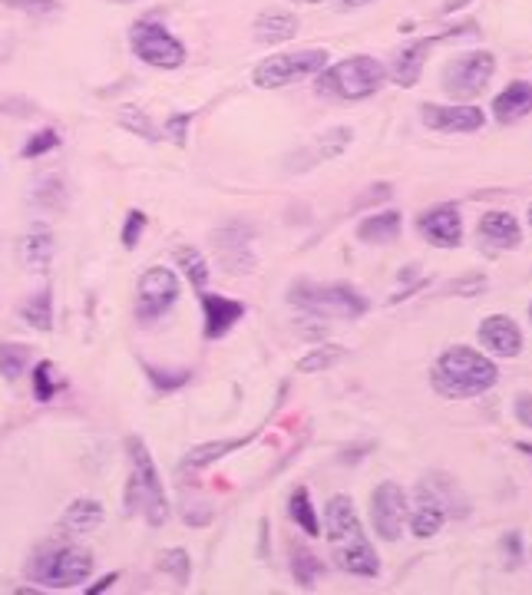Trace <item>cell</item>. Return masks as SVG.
I'll use <instances>...</instances> for the list:
<instances>
[{
	"mask_svg": "<svg viewBox=\"0 0 532 595\" xmlns=\"http://www.w3.org/2000/svg\"><path fill=\"white\" fill-rule=\"evenodd\" d=\"M126 453L133 460V476L126 483V513H143L146 523L162 526L169 519V500L166 490H162L156 463H152V453L139 437L126 440Z\"/></svg>",
	"mask_w": 532,
	"mask_h": 595,
	"instance_id": "obj_3",
	"label": "cell"
},
{
	"mask_svg": "<svg viewBox=\"0 0 532 595\" xmlns=\"http://www.w3.org/2000/svg\"><path fill=\"white\" fill-rule=\"evenodd\" d=\"M179 301V278L169 268H149L136 288V318L156 321Z\"/></svg>",
	"mask_w": 532,
	"mask_h": 595,
	"instance_id": "obj_10",
	"label": "cell"
},
{
	"mask_svg": "<svg viewBox=\"0 0 532 595\" xmlns=\"http://www.w3.org/2000/svg\"><path fill=\"white\" fill-rule=\"evenodd\" d=\"M113 582H116V572H110V576H103L100 582H96V586H90V589H86V592H90V595H96V592H103V589H110V586H113Z\"/></svg>",
	"mask_w": 532,
	"mask_h": 595,
	"instance_id": "obj_45",
	"label": "cell"
},
{
	"mask_svg": "<svg viewBox=\"0 0 532 595\" xmlns=\"http://www.w3.org/2000/svg\"><path fill=\"white\" fill-rule=\"evenodd\" d=\"M480 238L490 248H516L519 242H523V229H519V222H516V215H509V212H486L483 219H480Z\"/></svg>",
	"mask_w": 532,
	"mask_h": 595,
	"instance_id": "obj_22",
	"label": "cell"
},
{
	"mask_svg": "<svg viewBox=\"0 0 532 595\" xmlns=\"http://www.w3.org/2000/svg\"><path fill=\"white\" fill-rule=\"evenodd\" d=\"M53 235L50 229H43V225H37V229H30L24 238H20V262H24L27 272H47L50 262H53Z\"/></svg>",
	"mask_w": 532,
	"mask_h": 595,
	"instance_id": "obj_23",
	"label": "cell"
},
{
	"mask_svg": "<svg viewBox=\"0 0 532 595\" xmlns=\"http://www.w3.org/2000/svg\"><path fill=\"white\" fill-rule=\"evenodd\" d=\"M463 34H476V24H460L456 30H447V34H440V37L414 40L410 47H404V50H400L397 57H394V67H390V80H394L397 86H404V90H410V86H417L420 73H423V63H427L433 43H440V40H447V37H463Z\"/></svg>",
	"mask_w": 532,
	"mask_h": 595,
	"instance_id": "obj_13",
	"label": "cell"
},
{
	"mask_svg": "<svg viewBox=\"0 0 532 595\" xmlns=\"http://www.w3.org/2000/svg\"><path fill=\"white\" fill-rule=\"evenodd\" d=\"M103 506L90 500V496H83V500H73L67 510L60 516V526L67 529V533H93V529L103 526Z\"/></svg>",
	"mask_w": 532,
	"mask_h": 595,
	"instance_id": "obj_25",
	"label": "cell"
},
{
	"mask_svg": "<svg viewBox=\"0 0 532 595\" xmlns=\"http://www.w3.org/2000/svg\"><path fill=\"white\" fill-rule=\"evenodd\" d=\"M288 513H291V519H295V523H298L301 533H308L311 539H314V536H321L318 513H314V506H311V493L304 490V486H295V490H291Z\"/></svg>",
	"mask_w": 532,
	"mask_h": 595,
	"instance_id": "obj_27",
	"label": "cell"
},
{
	"mask_svg": "<svg viewBox=\"0 0 532 595\" xmlns=\"http://www.w3.org/2000/svg\"><path fill=\"white\" fill-rule=\"evenodd\" d=\"M324 529H328V543L338 569L357 579H374L380 572V559L374 553L371 539H367L351 496H331L328 513H324Z\"/></svg>",
	"mask_w": 532,
	"mask_h": 595,
	"instance_id": "obj_1",
	"label": "cell"
},
{
	"mask_svg": "<svg viewBox=\"0 0 532 595\" xmlns=\"http://www.w3.org/2000/svg\"><path fill=\"white\" fill-rule=\"evenodd\" d=\"M189 123H192V113H182V116H169L166 119V136L172 139L176 146H186V133H189Z\"/></svg>",
	"mask_w": 532,
	"mask_h": 595,
	"instance_id": "obj_41",
	"label": "cell"
},
{
	"mask_svg": "<svg viewBox=\"0 0 532 595\" xmlns=\"http://www.w3.org/2000/svg\"><path fill=\"white\" fill-rule=\"evenodd\" d=\"M245 443H252V434H248V437H238V440H212V443H202V447H192V450L186 453V457H182L179 473H182V476H192L195 470L212 467L215 460L228 457V453L238 450V447H245Z\"/></svg>",
	"mask_w": 532,
	"mask_h": 595,
	"instance_id": "obj_24",
	"label": "cell"
},
{
	"mask_svg": "<svg viewBox=\"0 0 532 595\" xmlns=\"http://www.w3.org/2000/svg\"><path fill=\"white\" fill-rule=\"evenodd\" d=\"M529 318H532V308H529Z\"/></svg>",
	"mask_w": 532,
	"mask_h": 595,
	"instance_id": "obj_52",
	"label": "cell"
},
{
	"mask_svg": "<svg viewBox=\"0 0 532 595\" xmlns=\"http://www.w3.org/2000/svg\"><path fill=\"white\" fill-rule=\"evenodd\" d=\"M143 229H146V212L129 209L126 225H123V245H126V248H136V245H139V235H143Z\"/></svg>",
	"mask_w": 532,
	"mask_h": 595,
	"instance_id": "obj_39",
	"label": "cell"
},
{
	"mask_svg": "<svg viewBox=\"0 0 532 595\" xmlns=\"http://www.w3.org/2000/svg\"><path fill=\"white\" fill-rule=\"evenodd\" d=\"M344 357V348H338V344H318L311 354H304L301 361H298V371L301 374H314V371H328V367H334Z\"/></svg>",
	"mask_w": 532,
	"mask_h": 595,
	"instance_id": "obj_33",
	"label": "cell"
},
{
	"mask_svg": "<svg viewBox=\"0 0 532 595\" xmlns=\"http://www.w3.org/2000/svg\"><path fill=\"white\" fill-rule=\"evenodd\" d=\"M529 113H532V83H526V80H513L493 100V116H496V123H503V126L519 123V119Z\"/></svg>",
	"mask_w": 532,
	"mask_h": 595,
	"instance_id": "obj_20",
	"label": "cell"
},
{
	"mask_svg": "<svg viewBox=\"0 0 532 595\" xmlns=\"http://www.w3.org/2000/svg\"><path fill=\"white\" fill-rule=\"evenodd\" d=\"M34 394H37V400H53V394H57V381H53V364L50 361H40L37 367H34Z\"/></svg>",
	"mask_w": 532,
	"mask_h": 595,
	"instance_id": "obj_38",
	"label": "cell"
},
{
	"mask_svg": "<svg viewBox=\"0 0 532 595\" xmlns=\"http://www.w3.org/2000/svg\"><path fill=\"white\" fill-rule=\"evenodd\" d=\"M159 569L169 572L176 582H189V556L186 549H169V553L159 556Z\"/></svg>",
	"mask_w": 532,
	"mask_h": 595,
	"instance_id": "obj_36",
	"label": "cell"
},
{
	"mask_svg": "<svg viewBox=\"0 0 532 595\" xmlns=\"http://www.w3.org/2000/svg\"><path fill=\"white\" fill-rule=\"evenodd\" d=\"M34 202L40 205V209L60 212L63 205H67V186H63V179H57V176L43 179L37 186V192H34Z\"/></svg>",
	"mask_w": 532,
	"mask_h": 595,
	"instance_id": "obj_34",
	"label": "cell"
},
{
	"mask_svg": "<svg viewBox=\"0 0 532 595\" xmlns=\"http://www.w3.org/2000/svg\"><path fill=\"white\" fill-rule=\"evenodd\" d=\"M324 67H328V50H321V47L275 53V57H268L255 67V83L262 86V90H278V86L318 77Z\"/></svg>",
	"mask_w": 532,
	"mask_h": 595,
	"instance_id": "obj_7",
	"label": "cell"
},
{
	"mask_svg": "<svg viewBox=\"0 0 532 595\" xmlns=\"http://www.w3.org/2000/svg\"><path fill=\"white\" fill-rule=\"evenodd\" d=\"M176 262H179L182 272H186L189 285L202 295L205 285H209V265H205L199 248H176Z\"/></svg>",
	"mask_w": 532,
	"mask_h": 595,
	"instance_id": "obj_29",
	"label": "cell"
},
{
	"mask_svg": "<svg viewBox=\"0 0 532 595\" xmlns=\"http://www.w3.org/2000/svg\"><path fill=\"white\" fill-rule=\"evenodd\" d=\"M116 123L126 126V133H136V136L149 139V143H156V139H159L156 123H152V119L139 110V106H123V110L116 113Z\"/></svg>",
	"mask_w": 532,
	"mask_h": 595,
	"instance_id": "obj_32",
	"label": "cell"
},
{
	"mask_svg": "<svg viewBox=\"0 0 532 595\" xmlns=\"http://www.w3.org/2000/svg\"><path fill=\"white\" fill-rule=\"evenodd\" d=\"M371 519H374V529L380 539L397 543L400 533H404V523H407V493L390 480L380 483L371 496Z\"/></svg>",
	"mask_w": 532,
	"mask_h": 595,
	"instance_id": "obj_11",
	"label": "cell"
},
{
	"mask_svg": "<svg viewBox=\"0 0 532 595\" xmlns=\"http://www.w3.org/2000/svg\"><path fill=\"white\" fill-rule=\"evenodd\" d=\"M384 83H387V70L384 63L374 57H351L318 73V93L334 96V100H344V103L367 100V96H374Z\"/></svg>",
	"mask_w": 532,
	"mask_h": 595,
	"instance_id": "obj_4",
	"label": "cell"
},
{
	"mask_svg": "<svg viewBox=\"0 0 532 595\" xmlns=\"http://www.w3.org/2000/svg\"><path fill=\"white\" fill-rule=\"evenodd\" d=\"M351 139H354V129L351 126H338V129H328V133H321L314 143L308 146H301L298 153H291L288 156V169L291 172H308L314 166H321V162H328V159H338L347 146H351Z\"/></svg>",
	"mask_w": 532,
	"mask_h": 595,
	"instance_id": "obj_15",
	"label": "cell"
},
{
	"mask_svg": "<svg viewBox=\"0 0 532 595\" xmlns=\"http://www.w3.org/2000/svg\"><path fill=\"white\" fill-rule=\"evenodd\" d=\"M499 381L496 364L486 354L473 351V348H450L437 357L430 371V384L433 391L450 397V400H463V397H480Z\"/></svg>",
	"mask_w": 532,
	"mask_h": 595,
	"instance_id": "obj_2",
	"label": "cell"
},
{
	"mask_svg": "<svg viewBox=\"0 0 532 595\" xmlns=\"http://www.w3.org/2000/svg\"><path fill=\"white\" fill-rule=\"evenodd\" d=\"M519 450H523L526 457H532V447H529V443H519Z\"/></svg>",
	"mask_w": 532,
	"mask_h": 595,
	"instance_id": "obj_48",
	"label": "cell"
},
{
	"mask_svg": "<svg viewBox=\"0 0 532 595\" xmlns=\"http://www.w3.org/2000/svg\"><path fill=\"white\" fill-rule=\"evenodd\" d=\"M516 420L523 427H532V394H523L516 400Z\"/></svg>",
	"mask_w": 532,
	"mask_h": 595,
	"instance_id": "obj_43",
	"label": "cell"
},
{
	"mask_svg": "<svg viewBox=\"0 0 532 595\" xmlns=\"http://www.w3.org/2000/svg\"><path fill=\"white\" fill-rule=\"evenodd\" d=\"M93 556L83 546H47L27 562V579L43 589H73L90 579Z\"/></svg>",
	"mask_w": 532,
	"mask_h": 595,
	"instance_id": "obj_5",
	"label": "cell"
},
{
	"mask_svg": "<svg viewBox=\"0 0 532 595\" xmlns=\"http://www.w3.org/2000/svg\"><path fill=\"white\" fill-rule=\"evenodd\" d=\"M321 572H324V566L318 562V556L308 553L304 546L291 549V576H295V582H298L301 589H311L314 582H318Z\"/></svg>",
	"mask_w": 532,
	"mask_h": 595,
	"instance_id": "obj_30",
	"label": "cell"
},
{
	"mask_svg": "<svg viewBox=\"0 0 532 595\" xmlns=\"http://www.w3.org/2000/svg\"><path fill=\"white\" fill-rule=\"evenodd\" d=\"M146 377L159 394H172V391H179L192 374L186 371V367H182V371H169V367H146Z\"/></svg>",
	"mask_w": 532,
	"mask_h": 595,
	"instance_id": "obj_35",
	"label": "cell"
},
{
	"mask_svg": "<svg viewBox=\"0 0 532 595\" xmlns=\"http://www.w3.org/2000/svg\"><path fill=\"white\" fill-rule=\"evenodd\" d=\"M27 364H30V348H27V344H17V341L0 344V377L17 381V377L27 371Z\"/></svg>",
	"mask_w": 532,
	"mask_h": 595,
	"instance_id": "obj_31",
	"label": "cell"
},
{
	"mask_svg": "<svg viewBox=\"0 0 532 595\" xmlns=\"http://www.w3.org/2000/svg\"><path fill=\"white\" fill-rule=\"evenodd\" d=\"M4 4L14 7V10H24V14H30V17H47L60 7L57 0H4Z\"/></svg>",
	"mask_w": 532,
	"mask_h": 595,
	"instance_id": "obj_40",
	"label": "cell"
},
{
	"mask_svg": "<svg viewBox=\"0 0 532 595\" xmlns=\"http://www.w3.org/2000/svg\"><path fill=\"white\" fill-rule=\"evenodd\" d=\"M400 225H404L400 212H394V209L377 212V215H371V219H364L361 225H357V238H361V242H371V245H387L400 235Z\"/></svg>",
	"mask_w": 532,
	"mask_h": 595,
	"instance_id": "obj_26",
	"label": "cell"
},
{
	"mask_svg": "<svg viewBox=\"0 0 532 595\" xmlns=\"http://www.w3.org/2000/svg\"><path fill=\"white\" fill-rule=\"evenodd\" d=\"M113 4H133V0H113Z\"/></svg>",
	"mask_w": 532,
	"mask_h": 595,
	"instance_id": "obj_50",
	"label": "cell"
},
{
	"mask_svg": "<svg viewBox=\"0 0 532 595\" xmlns=\"http://www.w3.org/2000/svg\"><path fill=\"white\" fill-rule=\"evenodd\" d=\"M420 119L430 129H437V133H476L486 123L480 106H440V103H423Z\"/></svg>",
	"mask_w": 532,
	"mask_h": 595,
	"instance_id": "obj_16",
	"label": "cell"
},
{
	"mask_svg": "<svg viewBox=\"0 0 532 595\" xmlns=\"http://www.w3.org/2000/svg\"><path fill=\"white\" fill-rule=\"evenodd\" d=\"M529 225H532V205H529Z\"/></svg>",
	"mask_w": 532,
	"mask_h": 595,
	"instance_id": "obj_51",
	"label": "cell"
},
{
	"mask_svg": "<svg viewBox=\"0 0 532 595\" xmlns=\"http://www.w3.org/2000/svg\"><path fill=\"white\" fill-rule=\"evenodd\" d=\"M20 315H24V321L30 324V328L50 331L53 328V291L43 288L34 298H27L24 308H20Z\"/></svg>",
	"mask_w": 532,
	"mask_h": 595,
	"instance_id": "obj_28",
	"label": "cell"
},
{
	"mask_svg": "<svg viewBox=\"0 0 532 595\" xmlns=\"http://www.w3.org/2000/svg\"><path fill=\"white\" fill-rule=\"evenodd\" d=\"M493 73H496V57L490 50L463 53V57H456L443 67V90L453 100H473V96H480L490 86Z\"/></svg>",
	"mask_w": 532,
	"mask_h": 595,
	"instance_id": "obj_9",
	"label": "cell"
},
{
	"mask_svg": "<svg viewBox=\"0 0 532 595\" xmlns=\"http://www.w3.org/2000/svg\"><path fill=\"white\" fill-rule=\"evenodd\" d=\"M367 4H374V0H341L344 10H357V7H367Z\"/></svg>",
	"mask_w": 532,
	"mask_h": 595,
	"instance_id": "obj_47",
	"label": "cell"
},
{
	"mask_svg": "<svg viewBox=\"0 0 532 595\" xmlns=\"http://www.w3.org/2000/svg\"><path fill=\"white\" fill-rule=\"evenodd\" d=\"M483 288H486V278L483 275H466V278H456L450 291L453 295H483Z\"/></svg>",
	"mask_w": 532,
	"mask_h": 595,
	"instance_id": "obj_42",
	"label": "cell"
},
{
	"mask_svg": "<svg viewBox=\"0 0 532 595\" xmlns=\"http://www.w3.org/2000/svg\"><path fill=\"white\" fill-rule=\"evenodd\" d=\"M298 34V17L291 14V10H262V14L255 17V40L265 43V47H278V43H285Z\"/></svg>",
	"mask_w": 532,
	"mask_h": 595,
	"instance_id": "obj_21",
	"label": "cell"
},
{
	"mask_svg": "<svg viewBox=\"0 0 532 595\" xmlns=\"http://www.w3.org/2000/svg\"><path fill=\"white\" fill-rule=\"evenodd\" d=\"M298 4H321V0H298Z\"/></svg>",
	"mask_w": 532,
	"mask_h": 595,
	"instance_id": "obj_49",
	"label": "cell"
},
{
	"mask_svg": "<svg viewBox=\"0 0 532 595\" xmlns=\"http://www.w3.org/2000/svg\"><path fill=\"white\" fill-rule=\"evenodd\" d=\"M480 344L496 357H516L523 351V331L506 315H490L480 324Z\"/></svg>",
	"mask_w": 532,
	"mask_h": 595,
	"instance_id": "obj_17",
	"label": "cell"
},
{
	"mask_svg": "<svg viewBox=\"0 0 532 595\" xmlns=\"http://www.w3.org/2000/svg\"><path fill=\"white\" fill-rule=\"evenodd\" d=\"M252 242H255V229L245 222H232L225 225V229L215 232V252H219L225 272L232 275H248L255 268V252H252Z\"/></svg>",
	"mask_w": 532,
	"mask_h": 595,
	"instance_id": "obj_12",
	"label": "cell"
},
{
	"mask_svg": "<svg viewBox=\"0 0 532 595\" xmlns=\"http://www.w3.org/2000/svg\"><path fill=\"white\" fill-rule=\"evenodd\" d=\"M129 47L143 63L156 70H176L186 63V47L182 40H176L166 27L156 24V20H136L133 30H129Z\"/></svg>",
	"mask_w": 532,
	"mask_h": 595,
	"instance_id": "obj_8",
	"label": "cell"
},
{
	"mask_svg": "<svg viewBox=\"0 0 532 595\" xmlns=\"http://www.w3.org/2000/svg\"><path fill=\"white\" fill-rule=\"evenodd\" d=\"M466 4H470V0H447V4L440 7V14L447 17V14H453V10H463Z\"/></svg>",
	"mask_w": 532,
	"mask_h": 595,
	"instance_id": "obj_46",
	"label": "cell"
},
{
	"mask_svg": "<svg viewBox=\"0 0 532 595\" xmlns=\"http://www.w3.org/2000/svg\"><path fill=\"white\" fill-rule=\"evenodd\" d=\"M199 301H202V311H205V338H209V341H219L222 334L232 331L238 324V318L245 315L242 301L212 295V291H202Z\"/></svg>",
	"mask_w": 532,
	"mask_h": 595,
	"instance_id": "obj_18",
	"label": "cell"
},
{
	"mask_svg": "<svg viewBox=\"0 0 532 595\" xmlns=\"http://www.w3.org/2000/svg\"><path fill=\"white\" fill-rule=\"evenodd\" d=\"M291 301L308 311L311 318H357L367 311V298L357 295L351 285H308V281H298L291 288Z\"/></svg>",
	"mask_w": 532,
	"mask_h": 595,
	"instance_id": "obj_6",
	"label": "cell"
},
{
	"mask_svg": "<svg viewBox=\"0 0 532 595\" xmlns=\"http://www.w3.org/2000/svg\"><path fill=\"white\" fill-rule=\"evenodd\" d=\"M387 196H390V186L387 182H377V189H371L367 196L357 199V205H367V202H377V199H387Z\"/></svg>",
	"mask_w": 532,
	"mask_h": 595,
	"instance_id": "obj_44",
	"label": "cell"
},
{
	"mask_svg": "<svg viewBox=\"0 0 532 595\" xmlns=\"http://www.w3.org/2000/svg\"><path fill=\"white\" fill-rule=\"evenodd\" d=\"M447 523V510H443V500L430 490L427 483L417 486L414 496V513H410V533L417 539H430L440 533V526Z\"/></svg>",
	"mask_w": 532,
	"mask_h": 595,
	"instance_id": "obj_19",
	"label": "cell"
},
{
	"mask_svg": "<svg viewBox=\"0 0 532 595\" xmlns=\"http://www.w3.org/2000/svg\"><path fill=\"white\" fill-rule=\"evenodd\" d=\"M60 146V136H57V129H40V133H34L27 139V146H24V159H37V156H47L50 149H57Z\"/></svg>",
	"mask_w": 532,
	"mask_h": 595,
	"instance_id": "obj_37",
	"label": "cell"
},
{
	"mask_svg": "<svg viewBox=\"0 0 532 595\" xmlns=\"http://www.w3.org/2000/svg\"><path fill=\"white\" fill-rule=\"evenodd\" d=\"M417 232L437 248H456L463 242V215L453 202L433 205L417 219Z\"/></svg>",
	"mask_w": 532,
	"mask_h": 595,
	"instance_id": "obj_14",
	"label": "cell"
}]
</instances>
